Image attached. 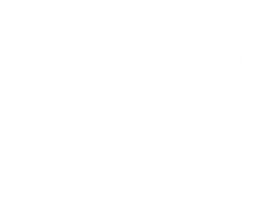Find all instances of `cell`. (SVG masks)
Listing matches in <instances>:
<instances>
[]
</instances>
